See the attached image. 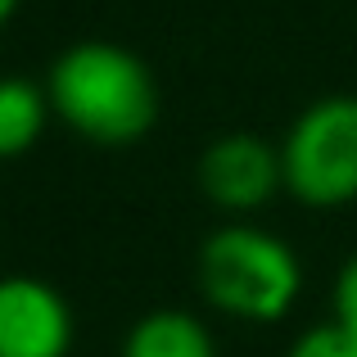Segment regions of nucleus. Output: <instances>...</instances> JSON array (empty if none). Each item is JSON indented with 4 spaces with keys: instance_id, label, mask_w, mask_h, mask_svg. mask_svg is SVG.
Wrapping results in <instances>:
<instances>
[{
    "instance_id": "39448f33",
    "label": "nucleus",
    "mask_w": 357,
    "mask_h": 357,
    "mask_svg": "<svg viewBox=\"0 0 357 357\" xmlns=\"http://www.w3.org/2000/svg\"><path fill=\"white\" fill-rule=\"evenodd\" d=\"M276 185H285L280 149H271L267 140L249 136V131H231V136L213 140L199 158V190L208 195V204L227 213L262 208L276 195Z\"/></svg>"
},
{
    "instance_id": "20e7f679",
    "label": "nucleus",
    "mask_w": 357,
    "mask_h": 357,
    "mask_svg": "<svg viewBox=\"0 0 357 357\" xmlns=\"http://www.w3.org/2000/svg\"><path fill=\"white\" fill-rule=\"evenodd\" d=\"M73 307L36 276L0 280V357H68Z\"/></svg>"
},
{
    "instance_id": "1a4fd4ad",
    "label": "nucleus",
    "mask_w": 357,
    "mask_h": 357,
    "mask_svg": "<svg viewBox=\"0 0 357 357\" xmlns=\"http://www.w3.org/2000/svg\"><path fill=\"white\" fill-rule=\"evenodd\" d=\"M335 321L357 335V253L344 262L340 280H335Z\"/></svg>"
},
{
    "instance_id": "423d86ee",
    "label": "nucleus",
    "mask_w": 357,
    "mask_h": 357,
    "mask_svg": "<svg viewBox=\"0 0 357 357\" xmlns=\"http://www.w3.org/2000/svg\"><path fill=\"white\" fill-rule=\"evenodd\" d=\"M122 357H218L208 326L190 312H176V307H158V312L140 317L131 326Z\"/></svg>"
},
{
    "instance_id": "6e6552de",
    "label": "nucleus",
    "mask_w": 357,
    "mask_h": 357,
    "mask_svg": "<svg viewBox=\"0 0 357 357\" xmlns=\"http://www.w3.org/2000/svg\"><path fill=\"white\" fill-rule=\"evenodd\" d=\"M289 357H357V335L344 331L340 321L312 326L298 335V344L289 349Z\"/></svg>"
},
{
    "instance_id": "7ed1b4c3",
    "label": "nucleus",
    "mask_w": 357,
    "mask_h": 357,
    "mask_svg": "<svg viewBox=\"0 0 357 357\" xmlns=\"http://www.w3.org/2000/svg\"><path fill=\"white\" fill-rule=\"evenodd\" d=\"M280 172L294 199L340 208L357 199V96H326L294 118L280 145Z\"/></svg>"
},
{
    "instance_id": "0eeeda50",
    "label": "nucleus",
    "mask_w": 357,
    "mask_h": 357,
    "mask_svg": "<svg viewBox=\"0 0 357 357\" xmlns=\"http://www.w3.org/2000/svg\"><path fill=\"white\" fill-rule=\"evenodd\" d=\"M50 118L45 86L27 77H0V158H18L41 140Z\"/></svg>"
},
{
    "instance_id": "f257e3e1",
    "label": "nucleus",
    "mask_w": 357,
    "mask_h": 357,
    "mask_svg": "<svg viewBox=\"0 0 357 357\" xmlns=\"http://www.w3.org/2000/svg\"><path fill=\"white\" fill-rule=\"evenodd\" d=\"M50 109L96 145H136L158 118L149 63L114 41H77L50 63Z\"/></svg>"
},
{
    "instance_id": "f03ea898",
    "label": "nucleus",
    "mask_w": 357,
    "mask_h": 357,
    "mask_svg": "<svg viewBox=\"0 0 357 357\" xmlns=\"http://www.w3.org/2000/svg\"><path fill=\"white\" fill-rule=\"evenodd\" d=\"M199 289L227 317L280 321L303 289V267L276 231L227 222L199 249Z\"/></svg>"
},
{
    "instance_id": "9d476101",
    "label": "nucleus",
    "mask_w": 357,
    "mask_h": 357,
    "mask_svg": "<svg viewBox=\"0 0 357 357\" xmlns=\"http://www.w3.org/2000/svg\"><path fill=\"white\" fill-rule=\"evenodd\" d=\"M14 9H18V0H0V27L14 18Z\"/></svg>"
}]
</instances>
